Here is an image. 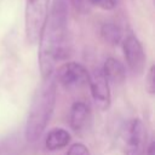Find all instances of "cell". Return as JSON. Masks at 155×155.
Wrapping results in <instances>:
<instances>
[{"label":"cell","mask_w":155,"mask_h":155,"mask_svg":"<svg viewBox=\"0 0 155 155\" xmlns=\"http://www.w3.org/2000/svg\"><path fill=\"white\" fill-rule=\"evenodd\" d=\"M56 94L57 81L52 74L42 79L33 96L24 131V138L27 142L34 143L46 130L54 109Z\"/></svg>","instance_id":"7a4b0ae2"},{"label":"cell","mask_w":155,"mask_h":155,"mask_svg":"<svg viewBox=\"0 0 155 155\" xmlns=\"http://www.w3.org/2000/svg\"><path fill=\"white\" fill-rule=\"evenodd\" d=\"M79 11H88L91 7H98L102 10H114L117 5V0H69Z\"/></svg>","instance_id":"7c38bea8"},{"label":"cell","mask_w":155,"mask_h":155,"mask_svg":"<svg viewBox=\"0 0 155 155\" xmlns=\"http://www.w3.org/2000/svg\"><path fill=\"white\" fill-rule=\"evenodd\" d=\"M65 155H91V154H90L88 148L85 144H82V143H75V144H73L68 149V151H67Z\"/></svg>","instance_id":"5bb4252c"},{"label":"cell","mask_w":155,"mask_h":155,"mask_svg":"<svg viewBox=\"0 0 155 155\" xmlns=\"http://www.w3.org/2000/svg\"><path fill=\"white\" fill-rule=\"evenodd\" d=\"M50 0H25L24 33L29 45L38 44L48 15Z\"/></svg>","instance_id":"3957f363"},{"label":"cell","mask_w":155,"mask_h":155,"mask_svg":"<svg viewBox=\"0 0 155 155\" xmlns=\"http://www.w3.org/2000/svg\"><path fill=\"white\" fill-rule=\"evenodd\" d=\"M38 42L39 69L44 79L52 75L57 63L69 56L68 8L65 0H53Z\"/></svg>","instance_id":"6da1fadb"},{"label":"cell","mask_w":155,"mask_h":155,"mask_svg":"<svg viewBox=\"0 0 155 155\" xmlns=\"http://www.w3.org/2000/svg\"><path fill=\"white\" fill-rule=\"evenodd\" d=\"M91 113L90 108L84 102L73 103L69 111V124L75 132H81L88 124Z\"/></svg>","instance_id":"ba28073f"},{"label":"cell","mask_w":155,"mask_h":155,"mask_svg":"<svg viewBox=\"0 0 155 155\" xmlns=\"http://www.w3.org/2000/svg\"><path fill=\"white\" fill-rule=\"evenodd\" d=\"M102 71L104 76L107 78L108 82H111L114 85H120L126 79V69L125 65L116 58L109 57L105 59Z\"/></svg>","instance_id":"9c48e42d"},{"label":"cell","mask_w":155,"mask_h":155,"mask_svg":"<svg viewBox=\"0 0 155 155\" xmlns=\"http://www.w3.org/2000/svg\"><path fill=\"white\" fill-rule=\"evenodd\" d=\"M154 142H151L150 143V145H149V148H148V150H147V155H155V150H154Z\"/></svg>","instance_id":"2e32d148"},{"label":"cell","mask_w":155,"mask_h":155,"mask_svg":"<svg viewBox=\"0 0 155 155\" xmlns=\"http://www.w3.org/2000/svg\"><path fill=\"white\" fill-rule=\"evenodd\" d=\"M90 73L87 69L78 62H67L61 65L56 74V81H58L65 88H73L88 82Z\"/></svg>","instance_id":"5b68a950"},{"label":"cell","mask_w":155,"mask_h":155,"mask_svg":"<svg viewBox=\"0 0 155 155\" xmlns=\"http://www.w3.org/2000/svg\"><path fill=\"white\" fill-rule=\"evenodd\" d=\"M91 94L94 104L101 110H107L110 107V88L107 78L104 76L102 69H94L88 78Z\"/></svg>","instance_id":"52a82bcc"},{"label":"cell","mask_w":155,"mask_h":155,"mask_svg":"<svg viewBox=\"0 0 155 155\" xmlns=\"http://www.w3.org/2000/svg\"><path fill=\"white\" fill-rule=\"evenodd\" d=\"M101 36L105 42L117 45L122 41V30L116 23L107 22L101 27Z\"/></svg>","instance_id":"4fadbf2b"},{"label":"cell","mask_w":155,"mask_h":155,"mask_svg":"<svg viewBox=\"0 0 155 155\" xmlns=\"http://www.w3.org/2000/svg\"><path fill=\"white\" fill-rule=\"evenodd\" d=\"M122 50L130 70L137 75L142 74L145 68L147 57L138 38L133 34H128L122 40Z\"/></svg>","instance_id":"277c9868"},{"label":"cell","mask_w":155,"mask_h":155,"mask_svg":"<svg viewBox=\"0 0 155 155\" xmlns=\"http://www.w3.org/2000/svg\"><path fill=\"white\" fill-rule=\"evenodd\" d=\"M147 143V130L139 119L127 124L125 132V153L127 155H142Z\"/></svg>","instance_id":"8992f818"},{"label":"cell","mask_w":155,"mask_h":155,"mask_svg":"<svg viewBox=\"0 0 155 155\" xmlns=\"http://www.w3.org/2000/svg\"><path fill=\"white\" fill-rule=\"evenodd\" d=\"M23 147L24 140L19 133L6 136L0 140V155H19Z\"/></svg>","instance_id":"8fae6325"},{"label":"cell","mask_w":155,"mask_h":155,"mask_svg":"<svg viewBox=\"0 0 155 155\" xmlns=\"http://www.w3.org/2000/svg\"><path fill=\"white\" fill-rule=\"evenodd\" d=\"M145 86L147 91L153 96L155 93V75H154V65H151L148 70L147 78H145Z\"/></svg>","instance_id":"9a60e30c"},{"label":"cell","mask_w":155,"mask_h":155,"mask_svg":"<svg viewBox=\"0 0 155 155\" xmlns=\"http://www.w3.org/2000/svg\"><path fill=\"white\" fill-rule=\"evenodd\" d=\"M69 142H70V134L67 130L53 128L47 133L46 139H45V145H46V149L54 151V150L67 147Z\"/></svg>","instance_id":"30bf717a"}]
</instances>
